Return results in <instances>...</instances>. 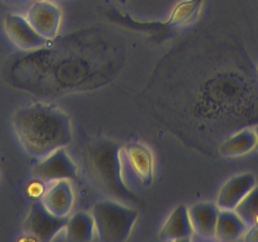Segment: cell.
Returning a JSON list of instances; mask_svg holds the SVG:
<instances>
[{"label":"cell","mask_w":258,"mask_h":242,"mask_svg":"<svg viewBox=\"0 0 258 242\" xmlns=\"http://www.w3.org/2000/svg\"><path fill=\"white\" fill-rule=\"evenodd\" d=\"M194 237L188 207L179 205L169 213L161 226L159 238L163 241H188Z\"/></svg>","instance_id":"cell-10"},{"label":"cell","mask_w":258,"mask_h":242,"mask_svg":"<svg viewBox=\"0 0 258 242\" xmlns=\"http://www.w3.org/2000/svg\"><path fill=\"white\" fill-rule=\"evenodd\" d=\"M121 152L136 173L143 186H149L153 180V156L152 152L143 144H128L121 147Z\"/></svg>","instance_id":"cell-12"},{"label":"cell","mask_w":258,"mask_h":242,"mask_svg":"<svg viewBox=\"0 0 258 242\" xmlns=\"http://www.w3.org/2000/svg\"><path fill=\"white\" fill-rule=\"evenodd\" d=\"M249 226L237 214L235 210H219L215 239L222 242H234L245 237Z\"/></svg>","instance_id":"cell-14"},{"label":"cell","mask_w":258,"mask_h":242,"mask_svg":"<svg viewBox=\"0 0 258 242\" xmlns=\"http://www.w3.org/2000/svg\"><path fill=\"white\" fill-rule=\"evenodd\" d=\"M189 219L192 223L194 235L203 239H215L219 209L213 202H199L188 207Z\"/></svg>","instance_id":"cell-11"},{"label":"cell","mask_w":258,"mask_h":242,"mask_svg":"<svg viewBox=\"0 0 258 242\" xmlns=\"http://www.w3.org/2000/svg\"><path fill=\"white\" fill-rule=\"evenodd\" d=\"M255 185L257 180L253 173H239L230 177L219 190L215 205L219 210H234Z\"/></svg>","instance_id":"cell-8"},{"label":"cell","mask_w":258,"mask_h":242,"mask_svg":"<svg viewBox=\"0 0 258 242\" xmlns=\"http://www.w3.org/2000/svg\"><path fill=\"white\" fill-rule=\"evenodd\" d=\"M40 201L48 211L58 217H69L74 207V191L70 180H58L50 183L40 197Z\"/></svg>","instance_id":"cell-9"},{"label":"cell","mask_w":258,"mask_h":242,"mask_svg":"<svg viewBox=\"0 0 258 242\" xmlns=\"http://www.w3.org/2000/svg\"><path fill=\"white\" fill-rule=\"evenodd\" d=\"M243 239L247 242H258V223L247 227V231H246Z\"/></svg>","instance_id":"cell-17"},{"label":"cell","mask_w":258,"mask_h":242,"mask_svg":"<svg viewBox=\"0 0 258 242\" xmlns=\"http://www.w3.org/2000/svg\"><path fill=\"white\" fill-rule=\"evenodd\" d=\"M257 148V135L254 129L246 128L227 137L219 147V153L225 157L243 156Z\"/></svg>","instance_id":"cell-15"},{"label":"cell","mask_w":258,"mask_h":242,"mask_svg":"<svg viewBox=\"0 0 258 242\" xmlns=\"http://www.w3.org/2000/svg\"><path fill=\"white\" fill-rule=\"evenodd\" d=\"M121 147L112 141H100L89 152V164L97 183L105 193L117 201H128L132 191L125 187L121 177Z\"/></svg>","instance_id":"cell-2"},{"label":"cell","mask_w":258,"mask_h":242,"mask_svg":"<svg viewBox=\"0 0 258 242\" xmlns=\"http://www.w3.org/2000/svg\"><path fill=\"white\" fill-rule=\"evenodd\" d=\"M254 131H255V135H257V148H258V127H255Z\"/></svg>","instance_id":"cell-19"},{"label":"cell","mask_w":258,"mask_h":242,"mask_svg":"<svg viewBox=\"0 0 258 242\" xmlns=\"http://www.w3.org/2000/svg\"><path fill=\"white\" fill-rule=\"evenodd\" d=\"M234 210L247 226L258 223V185L250 190V193L239 202V205Z\"/></svg>","instance_id":"cell-16"},{"label":"cell","mask_w":258,"mask_h":242,"mask_svg":"<svg viewBox=\"0 0 258 242\" xmlns=\"http://www.w3.org/2000/svg\"><path fill=\"white\" fill-rule=\"evenodd\" d=\"M68 217H58L46 209L40 199H36L28 209L27 217L24 219L23 230L28 239L50 242L63 233Z\"/></svg>","instance_id":"cell-4"},{"label":"cell","mask_w":258,"mask_h":242,"mask_svg":"<svg viewBox=\"0 0 258 242\" xmlns=\"http://www.w3.org/2000/svg\"><path fill=\"white\" fill-rule=\"evenodd\" d=\"M26 18L31 26L47 40L54 39L60 28L62 14L54 3L36 2L28 7Z\"/></svg>","instance_id":"cell-7"},{"label":"cell","mask_w":258,"mask_h":242,"mask_svg":"<svg viewBox=\"0 0 258 242\" xmlns=\"http://www.w3.org/2000/svg\"><path fill=\"white\" fill-rule=\"evenodd\" d=\"M4 30L12 43L22 50H38L48 42L32 27L26 15L8 14L4 18Z\"/></svg>","instance_id":"cell-6"},{"label":"cell","mask_w":258,"mask_h":242,"mask_svg":"<svg viewBox=\"0 0 258 242\" xmlns=\"http://www.w3.org/2000/svg\"><path fill=\"white\" fill-rule=\"evenodd\" d=\"M63 238L69 242H90L97 239L96 222L92 213L77 211L70 214L64 225Z\"/></svg>","instance_id":"cell-13"},{"label":"cell","mask_w":258,"mask_h":242,"mask_svg":"<svg viewBox=\"0 0 258 242\" xmlns=\"http://www.w3.org/2000/svg\"><path fill=\"white\" fill-rule=\"evenodd\" d=\"M97 239L101 242L126 241L139 218V211L117 199H102L92 207Z\"/></svg>","instance_id":"cell-3"},{"label":"cell","mask_w":258,"mask_h":242,"mask_svg":"<svg viewBox=\"0 0 258 242\" xmlns=\"http://www.w3.org/2000/svg\"><path fill=\"white\" fill-rule=\"evenodd\" d=\"M16 137L30 156L42 159L72 141L70 118L60 109L43 104L19 108L12 117Z\"/></svg>","instance_id":"cell-1"},{"label":"cell","mask_w":258,"mask_h":242,"mask_svg":"<svg viewBox=\"0 0 258 242\" xmlns=\"http://www.w3.org/2000/svg\"><path fill=\"white\" fill-rule=\"evenodd\" d=\"M34 175L39 180L52 183L58 180H72L77 176V165L64 148H58L39 159L34 167Z\"/></svg>","instance_id":"cell-5"},{"label":"cell","mask_w":258,"mask_h":242,"mask_svg":"<svg viewBox=\"0 0 258 242\" xmlns=\"http://www.w3.org/2000/svg\"><path fill=\"white\" fill-rule=\"evenodd\" d=\"M4 3L10 4L11 7L15 8H23V7H30L32 4V0H3Z\"/></svg>","instance_id":"cell-18"}]
</instances>
